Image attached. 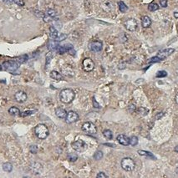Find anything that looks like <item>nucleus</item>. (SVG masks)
<instances>
[{"label":"nucleus","instance_id":"f257e3e1","mask_svg":"<svg viewBox=\"0 0 178 178\" xmlns=\"http://www.w3.org/2000/svg\"><path fill=\"white\" fill-rule=\"evenodd\" d=\"M75 93L71 89H64L59 93V100L64 104H70L74 100Z\"/></svg>","mask_w":178,"mask_h":178},{"label":"nucleus","instance_id":"f03ea898","mask_svg":"<svg viewBox=\"0 0 178 178\" xmlns=\"http://www.w3.org/2000/svg\"><path fill=\"white\" fill-rule=\"evenodd\" d=\"M35 133L39 139L44 140L46 139L49 134L48 127L44 124H39L35 128Z\"/></svg>","mask_w":178,"mask_h":178},{"label":"nucleus","instance_id":"7ed1b4c3","mask_svg":"<svg viewBox=\"0 0 178 178\" xmlns=\"http://www.w3.org/2000/svg\"><path fill=\"white\" fill-rule=\"evenodd\" d=\"M121 167L126 171H132L135 168V163L131 157H125L121 161Z\"/></svg>","mask_w":178,"mask_h":178},{"label":"nucleus","instance_id":"20e7f679","mask_svg":"<svg viewBox=\"0 0 178 178\" xmlns=\"http://www.w3.org/2000/svg\"><path fill=\"white\" fill-rule=\"evenodd\" d=\"M82 131L90 135H95L97 133V128L92 122H84L82 126Z\"/></svg>","mask_w":178,"mask_h":178},{"label":"nucleus","instance_id":"39448f33","mask_svg":"<svg viewBox=\"0 0 178 178\" xmlns=\"http://www.w3.org/2000/svg\"><path fill=\"white\" fill-rule=\"evenodd\" d=\"M125 28L131 32H135L138 28V23L135 19H129L124 22Z\"/></svg>","mask_w":178,"mask_h":178},{"label":"nucleus","instance_id":"423d86ee","mask_svg":"<svg viewBox=\"0 0 178 178\" xmlns=\"http://www.w3.org/2000/svg\"><path fill=\"white\" fill-rule=\"evenodd\" d=\"M3 68L8 70V71H15L16 70L19 69V64L16 61H13V60H9V61H5L3 64Z\"/></svg>","mask_w":178,"mask_h":178},{"label":"nucleus","instance_id":"0eeeda50","mask_svg":"<svg viewBox=\"0 0 178 178\" xmlns=\"http://www.w3.org/2000/svg\"><path fill=\"white\" fill-rule=\"evenodd\" d=\"M72 148L75 151L83 152L84 151L86 150L87 145H86V144L82 140H78V141H74V142L72 143Z\"/></svg>","mask_w":178,"mask_h":178},{"label":"nucleus","instance_id":"6e6552de","mask_svg":"<svg viewBox=\"0 0 178 178\" xmlns=\"http://www.w3.org/2000/svg\"><path fill=\"white\" fill-rule=\"evenodd\" d=\"M83 70L85 72L92 71L95 68V63L94 61L90 58H85L83 60Z\"/></svg>","mask_w":178,"mask_h":178},{"label":"nucleus","instance_id":"1a4fd4ad","mask_svg":"<svg viewBox=\"0 0 178 178\" xmlns=\"http://www.w3.org/2000/svg\"><path fill=\"white\" fill-rule=\"evenodd\" d=\"M174 52H175V49H174V48H165V49H162V50L159 51L156 56L159 58L160 60H163V59H166L167 57H169V56H170L171 54H173Z\"/></svg>","mask_w":178,"mask_h":178},{"label":"nucleus","instance_id":"9d476101","mask_svg":"<svg viewBox=\"0 0 178 178\" xmlns=\"http://www.w3.org/2000/svg\"><path fill=\"white\" fill-rule=\"evenodd\" d=\"M89 48L92 51V52H100L102 50L103 48V44L101 41H92L89 44Z\"/></svg>","mask_w":178,"mask_h":178},{"label":"nucleus","instance_id":"9b49d317","mask_svg":"<svg viewBox=\"0 0 178 178\" xmlns=\"http://www.w3.org/2000/svg\"><path fill=\"white\" fill-rule=\"evenodd\" d=\"M101 9L106 13H110L114 9V3L110 0H105L100 3Z\"/></svg>","mask_w":178,"mask_h":178},{"label":"nucleus","instance_id":"f8f14e48","mask_svg":"<svg viewBox=\"0 0 178 178\" xmlns=\"http://www.w3.org/2000/svg\"><path fill=\"white\" fill-rule=\"evenodd\" d=\"M79 120V115L74 112V111H70L67 113L66 115V117H65V121L68 123V124H71L74 123L75 121H77Z\"/></svg>","mask_w":178,"mask_h":178},{"label":"nucleus","instance_id":"ddd939ff","mask_svg":"<svg viewBox=\"0 0 178 178\" xmlns=\"http://www.w3.org/2000/svg\"><path fill=\"white\" fill-rule=\"evenodd\" d=\"M28 96H27V94L24 92V91H18L15 95H14V99L17 102L19 103H23L24 101H26Z\"/></svg>","mask_w":178,"mask_h":178},{"label":"nucleus","instance_id":"4468645a","mask_svg":"<svg viewBox=\"0 0 178 178\" xmlns=\"http://www.w3.org/2000/svg\"><path fill=\"white\" fill-rule=\"evenodd\" d=\"M117 141L118 142L122 145H130V138L128 136H126V135L120 134L117 136Z\"/></svg>","mask_w":178,"mask_h":178},{"label":"nucleus","instance_id":"2eb2a0df","mask_svg":"<svg viewBox=\"0 0 178 178\" xmlns=\"http://www.w3.org/2000/svg\"><path fill=\"white\" fill-rule=\"evenodd\" d=\"M55 115L57 117H59L60 119H65L66 117V115H67V112L63 108H57L55 110Z\"/></svg>","mask_w":178,"mask_h":178},{"label":"nucleus","instance_id":"dca6fc26","mask_svg":"<svg viewBox=\"0 0 178 178\" xmlns=\"http://www.w3.org/2000/svg\"><path fill=\"white\" fill-rule=\"evenodd\" d=\"M49 76L51 79H53L54 80H63V76L61 75V74L56 70H52L49 74Z\"/></svg>","mask_w":178,"mask_h":178},{"label":"nucleus","instance_id":"f3484780","mask_svg":"<svg viewBox=\"0 0 178 178\" xmlns=\"http://www.w3.org/2000/svg\"><path fill=\"white\" fill-rule=\"evenodd\" d=\"M141 24H142L143 28L146 29V28H149L151 25V19H150V17L148 16H144L141 19Z\"/></svg>","mask_w":178,"mask_h":178},{"label":"nucleus","instance_id":"a211bd4d","mask_svg":"<svg viewBox=\"0 0 178 178\" xmlns=\"http://www.w3.org/2000/svg\"><path fill=\"white\" fill-rule=\"evenodd\" d=\"M70 48H72V46L70 44H66V45H64V46H59V48H57V50H58L59 54H64L65 52L69 51Z\"/></svg>","mask_w":178,"mask_h":178},{"label":"nucleus","instance_id":"6ab92c4d","mask_svg":"<svg viewBox=\"0 0 178 178\" xmlns=\"http://www.w3.org/2000/svg\"><path fill=\"white\" fill-rule=\"evenodd\" d=\"M49 35H50V38L53 39L54 40L59 36V34H58L57 29H56L54 27H53V26H51V27L49 28Z\"/></svg>","mask_w":178,"mask_h":178},{"label":"nucleus","instance_id":"aec40b11","mask_svg":"<svg viewBox=\"0 0 178 178\" xmlns=\"http://www.w3.org/2000/svg\"><path fill=\"white\" fill-rule=\"evenodd\" d=\"M138 153L141 155H144V156H146V157H149V158H152L153 160H155V157L152 153L149 152V151H142V150H140L138 151Z\"/></svg>","mask_w":178,"mask_h":178},{"label":"nucleus","instance_id":"412c9836","mask_svg":"<svg viewBox=\"0 0 178 178\" xmlns=\"http://www.w3.org/2000/svg\"><path fill=\"white\" fill-rule=\"evenodd\" d=\"M9 113L11 116H19L20 110H19L17 107H11V108H9Z\"/></svg>","mask_w":178,"mask_h":178},{"label":"nucleus","instance_id":"4be33fe9","mask_svg":"<svg viewBox=\"0 0 178 178\" xmlns=\"http://www.w3.org/2000/svg\"><path fill=\"white\" fill-rule=\"evenodd\" d=\"M3 169L6 172H11L13 170V165L10 162H5L3 165Z\"/></svg>","mask_w":178,"mask_h":178},{"label":"nucleus","instance_id":"5701e85b","mask_svg":"<svg viewBox=\"0 0 178 178\" xmlns=\"http://www.w3.org/2000/svg\"><path fill=\"white\" fill-rule=\"evenodd\" d=\"M48 48L50 49V50H57V48H59V45H58V43H57V41H55V40H53V41H50L49 43H48Z\"/></svg>","mask_w":178,"mask_h":178},{"label":"nucleus","instance_id":"b1692460","mask_svg":"<svg viewBox=\"0 0 178 178\" xmlns=\"http://www.w3.org/2000/svg\"><path fill=\"white\" fill-rule=\"evenodd\" d=\"M118 5H119V9H120V11L121 13H125L127 11L128 8H127V6L126 5V3H125L124 2L120 1L118 3Z\"/></svg>","mask_w":178,"mask_h":178},{"label":"nucleus","instance_id":"393cba45","mask_svg":"<svg viewBox=\"0 0 178 178\" xmlns=\"http://www.w3.org/2000/svg\"><path fill=\"white\" fill-rule=\"evenodd\" d=\"M103 135L108 140H111L113 138V133H112V131H110V130H104Z\"/></svg>","mask_w":178,"mask_h":178},{"label":"nucleus","instance_id":"a878e982","mask_svg":"<svg viewBox=\"0 0 178 178\" xmlns=\"http://www.w3.org/2000/svg\"><path fill=\"white\" fill-rule=\"evenodd\" d=\"M158 9H159V6H158L156 3H151V4H149V6H148V9H149L151 12L156 11Z\"/></svg>","mask_w":178,"mask_h":178},{"label":"nucleus","instance_id":"bb28decb","mask_svg":"<svg viewBox=\"0 0 178 178\" xmlns=\"http://www.w3.org/2000/svg\"><path fill=\"white\" fill-rule=\"evenodd\" d=\"M35 113V110H24L23 112H20L19 116H22V117H24V116H30L32 114Z\"/></svg>","mask_w":178,"mask_h":178},{"label":"nucleus","instance_id":"cd10ccee","mask_svg":"<svg viewBox=\"0 0 178 178\" xmlns=\"http://www.w3.org/2000/svg\"><path fill=\"white\" fill-rule=\"evenodd\" d=\"M130 144L132 146H135L138 144V138L136 136H132L130 138Z\"/></svg>","mask_w":178,"mask_h":178},{"label":"nucleus","instance_id":"c85d7f7f","mask_svg":"<svg viewBox=\"0 0 178 178\" xmlns=\"http://www.w3.org/2000/svg\"><path fill=\"white\" fill-rule=\"evenodd\" d=\"M166 76H167V73L165 70H160V71L157 72V74H156V77L157 78H164Z\"/></svg>","mask_w":178,"mask_h":178},{"label":"nucleus","instance_id":"c756f323","mask_svg":"<svg viewBox=\"0 0 178 178\" xmlns=\"http://www.w3.org/2000/svg\"><path fill=\"white\" fill-rule=\"evenodd\" d=\"M102 157H103V152L100 151H96L95 155H94V158H95V160H100Z\"/></svg>","mask_w":178,"mask_h":178},{"label":"nucleus","instance_id":"7c9ffc66","mask_svg":"<svg viewBox=\"0 0 178 178\" xmlns=\"http://www.w3.org/2000/svg\"><path fill=\"white\" fill-rule=\"evenodd\" d=\"M29 151H30V152H31V153H33V154H36V153L38 152V146L35 145H31V146L29 147Z\"/></svg>","mask_w":178,"mask_h":178},{"label":"nucleus","instance_id":"2f4dec72","mask_svg":"<svg viewBox=\"0 0 178 178\" xmlns=\"http://www.w3.org/2000/svg\"><path fill=\"white\" fill-rule=\"evenodd\" d=\"M68 159L70 161H75L78 159V156L75 154H69L68 155Z\"/></svg>","mask_w":178,"mask_h":178},{"label":"nucleus","instance_id":"473e14b6","mask_svg":"<svg viewBox=\"0 0 178 178\" xmlns=\"http://www.w3.org/2000/svg\"><path fill=\"white\" fill-rule=\"evenodd\" d=\"M66 38H67V35H61L60 36H58L54 40L57 41V42H59V41H62V40L65 39Z\"/></svg>","mask_w":178,"mask_h":178},{"label":"nucleus","instance_id":"72a5a7b5","mask_svg":"<svg viewBox=\"0 0 178 178\" xmlns=\"http://www.w3.org/2000/svg\"><path fill=\"white\" fill-rule=\"evenodd\" d=\"M13 3L19 6H24V2L23 0H13Z\"/></svg>","mask_w":178,"mask_h":178},{"label":"nucleus","instance_id":"f704fd0d","mask_svg":"<svg viewBox=\"0 0 178 178\" xmlns=\"http://www.w3.org/2000/svg\"><path fill=\"white\" fill-rule=\"evenodd\" d=\"M108 176H106L104 172H99L97 174V178H107Z\"/></svg>","mask_w":178,"mask_h":178},{"label":"nucleus","instance_id":"c9c22d12","mask_svg":"<svg viewBox=\"0 0 178 178\" xmlns=\"http://www.w3.org/2000/svg\"><path fill=\"white\" fill-rule=\"evenodd\" d=\"M160 4L161 7L166 8L167 6V0H160Z\"/></svg>","mask_w":178,"mask_h":178},{"label":"nucleus","instance_id":"e433bc0d","mask_svg":"<svg viewBox=\"0 0 178 178\" xmlns=\"http://www.w3.org/2000/svg\"><path fill=\"white\" fill-rule=\"evenodd\" d=\"M160 61H161V60L159 59V58H158L157 56L151 58V59L150 60V62H151V63H153V62H160Z\"/></svg>","mask_w":178,"mask_h":178},{"label":"nucleus","instance_id":"4c0bfd02","mask_svg":"<svg viewBox=\"0 0 178 178\" xmlns=\"http://www.w3.org/2000/svg\"><path fill=\"white\" fill-rule=\"evenodd\" d=\"M164 116V112H161V113H160V114H158L156 116H155V118H156V120H159V119H161L162 116Z\"/></svg>","mask_w":178,"mask_h":178},{"label":"nucleus","instance_id":"58836bf2","mask_svg":"<svg viewBox=\"0 0 178 178\" xmlns=\"http://www.w3.org/2000/svg\"><path fill=\"white\" fill-rule=\"evenodd\" d=\"M93 101H94V105H95V106H94L95 107V108H99V104H98V103H96V102H95V98H94V100H93Z\"/></svg>","mask_w":178,"mask_h":178},{"label":"nucleus","instance_id":"ea45409f","mask_svg":"<svg viewBox=\"0 0 178 178\" xmlns=\"http://www.w3.org/2000/svg\"><path fill=\"white\" fill-rule=\"evenodd\" d=\"M175 100H176V103L178 105V93L176 95V97H175Z\"/></svg>","mask_w":178,"mask_h":178},{"label":"nucleus","instance_id":"a19ab883","mask_svg":"<svg viewBox=\"0 0 178 178\" xmlns=\"http://www.w3.org/2000/svg\"><path fill=\"white\" fill-rule=\"evenodd\" d=\"M174 17H175L176 19H178V12L174 13Z\"/></svg>","mask_w":178,"mask_h":178},{"label":"nucleus","instance_id":"79ce46f5","mask_svg":"<svg viewBox=\"0 0 178 178\" xmlns=\"http://www.w3.org/2000/svg\"><path fill=\"white\" fill-rule=\"evenodd\" d=\"M174 151H175L176 152H177V153H178V145H177V146H176V147L174 148Z\"/></svg>","mask_w":178,"mask_h":178},{"label":"nucleus","instance_id":"37998d69","mask_svg":"<svg viewBox=\"0 0 178 178\" xmlns=\"http://www.w3.org/2000/svg\"><path fill=\"white\" fill-rule=\"evenodd\" d=\"M176 173H177V174H178V167L177 168V169H176Z\"/></svg>","mask_w":178,"mask_h":178},{"label":"nucleus","instance_id":"c03bdc74","mask_svg":"<svg viewBox=\"0 0 178 178\" xmlns=\"http://www.w3.org/2000/svg\"><path fill=\"white\" fill-rule=\"evenodd\" d=\"M2 70V65L0 64V70Z\"/></svg>","mask_w":178,"mask_h":178}]
</instances>
